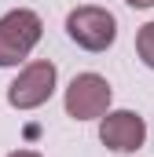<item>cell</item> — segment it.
Returning a JSON list of instances; mask_svg holds the SVG:
<instances>
[{"mask_svg":"<svg viewBox=\"0 0 154 157\" xmlns=\"http://www.w3.org/2000/svg\"><path fill=\"white\" fill-rule=\"evenodd\" d=\"M125 4H132V7H154V0H125Z\"/></svg>","mask_w":154,"mask_h":157,"instance_id":"obj_8","label":"cell"},{"mask_svg":"<svg viewBox=\"0 0 154 157\" xmlns=\"http://www.w3.org/2000/svg\"><path fill=\"white\" fill-rule=\"evenodd\" d=\"M44 22L37 11L30 7H15L0 18V66H18L22 59H30V51L40 44Z\"/></svg>","mask_w":154,"mask_h":157,"instance_id":"obj_1","label":"cell"},{"mask_svg":"<svg viewBox=\"0 0 154 157\" xmlns=\"http://www.w3.org/2000/svg\"><path fill=\"white\" fill-rule=\"evenodd\" d=\"M136 51H140V59L154 70V22L140 26V33H136Z\"/></svg>","mask_w":154,"mask_h":157,"instance_id":"obj_6","label":"cell"},{"mask_svg":"<svg viewBox=\"0 0 154 157\" xmlns=\"http://www.w3.org/2000/svg\"><path fill=\"white\" fill-rule=\"evenodd\" d=\"M99 139H103L107 150L132 154V150H140L147 143V124H143L140 113H132V110H114V113H107L103 124H99Z\"/></svg>","mask_w":154,"mask_h":157,"instance_id":"obj_5","label":"cell"},{"mask_svg":"<svg viewBox=\"0 0 154 157\" xmlns=\"http://www.w3.org/2000/svg\"><path fill=\"white\" fill-rule=\"evenodd\" d=\"M110 99H114V91H110L107 77H99V73H77L70 80V88H66V113L74 121L103 117L110 110Z\"/></svg>","mask_w":154,"mask_h":157,"instance_id":"obj_4","label":"cell"},{"mask_svg":"<svg viewBox=\"0 0 154 157\" xmlns=\"http://www.w3.org/2000/svg\"><path fill=\"white\" fill-rule=\"evenodd\" d=\"M66 33L77 48L84 51H107L117 40V18L107 11V7H95V4H84V7H74L66 15Z\"/></svg>","mask_w":154,"mask_h":157,"instance_id":"obj_2","label":"cell"},{"mask_svg":"<svg viewBox=\"0 0 154 157\" xmlns=\"http://www.w3.org/2000/svg\"><path fill=\"white\" fill-rule=\"evenodd\" d=\"M7 157H40L37 150H15V154H7Z\"/></svg>","mask_w":154,"mask_h":157,"instance_id":"obj_7","label":"cell"},{"mask_svg":"<svg viewBox=\"0 0 154 157\" xmlns=\"http://www.w3.org/2000/svg\"><path fill=\"white\" fill-rule=\"evenodd\" d=\"M55 77H59L55 62H48V59L30 62L18 77L7 84V102L15 110H37V106H44L51 99V91H55Z\"/></svg>","mask_w":154,"mask_h":157,"instance_id":"obj_3","label":"cell"}]
</instances>
